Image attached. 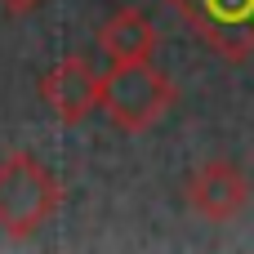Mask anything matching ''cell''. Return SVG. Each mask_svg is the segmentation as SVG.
<instances>
[{
  "mask_svg": "<svg viewBox=\"0 0 254 254\" xmlns=\"http://www.w3.org/2000/svg\"><path fill=\"white\" fill-rule=\"evenodd\" d=\"M188 201H192V210H196L201 219L228 223V219H237V214L246 210V201H250V179H246L241 165L214 156V161H205V165L188 179Z\"/></svg>",
  "mask_w": 254,
  "mask_h": 254,
  "instance_id": "5",
  "label": "cell"
},
{
  "mask_svg": "<svg viewBox=\"0 0 254 254\" xmlns=\"http://www.w3.org/2000/svg\"><path fill=\"white\" fill-rule=\"evenodd\" d=\"M63 205L58 174L31 152H13L0 161V228L9 237H36Z\"/></svg>",
  "mask_w": 254,
  "mask_h": 254,
  "instance_id": "1",
  "label": "cell"
},
{
  "mask_svg": "<svg viewBox=\"0 0 254 254\" xmlns=\"http://www.w3.org/2000/svg\"><path fill=\"white\" fill-rule=\"evenodd\" d=\"M40 0H0V9H9V13H31Z\"/></svg>",
  "mask_w": 254,
  "mask_h": 254,
  "instance_id": "7",
  "label": "cell"
},
{
  "mask_svg": "<svg viewBox=\"0 0 254 254\" xmlns=\"http://www.w3.org/2000/svg\"><path fill=\"white\" fill-rule=\"evenodd\" d=\"M98 49L112 63H143L156 54V27L143 9H116L98 27Z\"/></svg>",
  "mask_w": 254,
  "mask_h": 254,
  "instance_id": "6",
  "label": "cell"
},
{
  "mask_svg": "<svg viewBox=\"0 0 254 254\" xmlns=\"http://www.w3.org/2000/svg\"><path fill=\"white\" fill-rule=\"evenodd\" d=\"M170 107H174V80L161 67H152V58L112 63V71H103V112L116 129L143 134Z\"/></svg>",
  "mask_w": 254,
  "mask_h": 254,
  "instance_id": "2",
  "label": "cell"
},
{
  "mask_svg": "<svg viewBox=\"0 0 254 254\" xmlns=\"http://www.w3.org/2000/svg\"><path fill=\"white\" fill-rule=\"evenodd\" d=\"M40 98L49 103V112L63 125H80L94 107H103V71H94L85 58H63L58 67L45 71L40 80Z\"/></svg>",
  "mask_w": 254,
  "mask_h": 254,
  "instance_id": "4",
  "label": "cell"
},
{
  "mask_svg": "<svg viewBox=\"0 0 254 254\" xmlns=\"http://www.w3.org/2000/svg\"><path fill=\"white\" fill-rule=\"evenodd\" d=\"M170 9L228 63L254 54V0H170Z\"/></svg>",
  "mask_w": 254,
  "mask_h": 254,
  "instance_id": "3",
  "label": "cell"
}]
</instances>
